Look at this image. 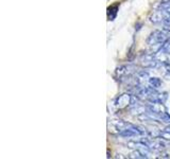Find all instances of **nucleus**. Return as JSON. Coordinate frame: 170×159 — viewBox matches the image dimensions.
Instances as JSON below:
<instances>
[{"mask_svg": "<svg viewBox=\"0 0 170 159\" xmlns=\"http://www.w3.org/2000/svg\"><path fill=\"white\" fill-rule=\"evenodd\" d=\"M159 9L170 12V0H162L159 4Z\"/></svg>", "mask_w": 170, "mask_h": 159, "instance_id": "nucleus-5", "label": "nucleus"}, {"mask_svg": "<svg viewBox=\"0 0 170 159\" xmlns=\"http://www.w3.org/2000/svg\"><path fill=\"white\" fill-rule=\"evenodd\" d=\"M170 38V30L165 28L163 30H155L148 37L147 43L151 47H155L159 49V47L163 45L167 39Z\"/></svg>", "mask_w": 170, "mask_h": 159, "instance_id": "nucleus-1", "label": "nucleus"}, {"mask_svg": "<svg viewBox=\"0 0 170 159\" xmlns=\"http://www.w3.org/2000/svg\"><path fill=\"white\" fill-rule=\"evenodd\" d=\"M134 99L132 97H130L129 94H122L121 97H119L116 101V105L119 107H124V106L129 105V104H133Z\"/></svg>", "mask_w": 170, "mask_h": 159, "instance_id": "nucleus-2", "label": "nucleus"}, {"mask_svg": "<svg viewBox=\"0 0 170 159\" xmlns=\"http://www.w3.org/2000/svg\"><path fill=\"white\" fill-rule=\"evenodd\" d=\"M159 52H161V53L163 54H170V38L167 39V41L159 47Z\"/></svg>", "mask_w": 170, "mask_h": 159, "instance_id": "nucleus-4", "label": "nucleus"}, {"mask_svg": "<svg viewBox=\"0 0 170 159\" xmlns=\"http://www.w3.org/2000/svg\"><path fill=\"white\" fill-rule=\"evenodd\" d=\"M148 84H149V86H151L152 88H159V87L162 86V82H161V80L159 79H157V78H149L148 79Z\"/></svg>", "mask_w": 170, "mask_h": 159, "instance_id": "nucleus-3", "label": "nucleus"}]
</instances>
